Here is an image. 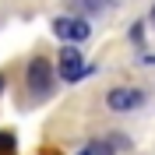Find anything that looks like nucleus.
I'll list each match as a JSON object with an SVG mask.
<instances>
[{
    "mask_svg": "<svg viewBox=\"0 0 155 155\" xmlns=\"http://www.w3.org/2000/svg\"><path fill=\"white\" fill-rule=\"evenodd\" d=\"M53 78H57L53 64H49L46 57H35V60L28 64V71H25V88L35 92V95H46L49 88H53Z\"/></svg>",
    "mask_w": 155,
    "mask_h": 155,
    "instance_id": "1",
    "label": "nucleus"
},
{
    "mask_svg": "<svg viewBox=\"0 0 155 155\" xmlns=\"http://www.w3.org/2000/svg\"><path fill=\"white\" fill-rule=\"evenodd\" d=\"M57 74L64 78L67 85H78V81L88 74V64H85V57H81L74 46H67V49L57 57Z\"/></svg>",
    "mask_w": 155,
    "mask_h": 155,
    "instance_id": "2",
    "label": "nucleus"
},
{
    "mask_svg": "<svg viewBox=\"0 0 155 155\" xmlns=\"http://www.w3.org/2000/svg\"><path fill=\"white\" fill-rule=\"evenodd\" d=\"M53 35L67 39V42H85L92 35L85 18H74V14H64V18H53Z\"/></svg>",
    "mask_w": 155,
    "mask_h": 155,
    "instance_id": "3",
    "label": "nucleus"
},
{
    "mask_svg": "<svg viewBox=\"0 0 155 155\" xmlns=\"http://www.w3.org/2000/svg\"><path fill=\"white\" fill-rule=\"evenodd\" d=\"M145 102V92L141 88H113L106 95V106L113 109V113H127V109H137Z\"/></svg>",
    "mask_w": 155,
    "mask_h": 155,
    "instance_id": "4",
    "label": "nucleus"
},
{
    "mask_svg": "<svg viewBox=\"0 0 155 155\" xmlns=\"http://www.w3.org/2000/svg\"><path fill=\"white\" fill-rule=\"evenodd\" d=\"M116 0H67V7H74V11H85V14H99V11H106V7H113Z\"/></svg>",
    "mask_w": 155,
    "mask_h": 155,
    "instance_id": "5",
    "label": "nucleus"
},
{
    "mask_svg": "<svg viewBox=\"0 0 155 155\" xmlns=\"http://www.w3.org/2000/svg\"><path fill=\"white\" fill-rule=\"evenodd\" d=\"M88 152H92V155H113V148L102 145V141H92V145H88Z\"/></svg>",
    "mask_w": 155,
    "mask_h": 155,
    "instance_id": "6",
    "label": "nucleus"
},
{
    "mask_svg": "<svg viewBox=\"0 0 155 155\" xmlns=\"http://www.w3.org/2000/svg\"><path fill=\"white\" fill-rule=\"evenodd\" d=\"M130 39H134V42L145 39V21H134V25H130Z\"/></svg>",
    "mask_w": 155,
    "mask_h": 155,
    "instance_id": "7",
    "label": "nucleus"
},
{
    "mask_svg": "<svg viewBox=\"0 0 155 155\" xmlns=\"http://www.w3.org/2000/svg\"><path fill=\"white\" fill-rule=\"evenodd\" d=\"M11 145H14V137H11V134H0V152H11Z\"/></svg>",
    "mask_w": 155,
    "mask_h": 155,
    "instance_id": "8",
    "label": "nucleus"
},
{
    "mask_svg": "<svg viewBox=\"0 0 155 155\" xmlns=\"http://www.w3.org/2000/svg\"><path fill=\"white\" fill-rule=\"evenodd\" d=\"M4 88H7V78H4V74H0V92H4Z\"/></svg>",
    "mask_w": 155,
    "mask_h": 155,
    "instance_id": "9",
    "label": "nucleus"
},
{
    "mask_svg": "<svg viewBox=\"0 0 155 155\" xmlns=\"http://www.w3.org/2000/svg\"><path fill=\"white\" fill-rule=\"evenodd\" d=\"M78 155H92V152H88V148H85V152H78Z\"/></svg>",
    "mask_w": 155,
    "mask_h": 155,
    "instance_id": "10",
    "label": "nucleus"
},
{
    "mask_svg": "<svg viewBox=\"0 0 155 155\" xmlns=\"http://www.w3.org/2000/svg\"><path fill=\"white\" fill-rule=\"evenodd\" d=\"M152 21H155V11H152Z\"/></svg>",
    "mask_w": 155,
    "mask_h": 155,
    "instance_id": "11",
    "label": "nucleus"
}]
</instances>
